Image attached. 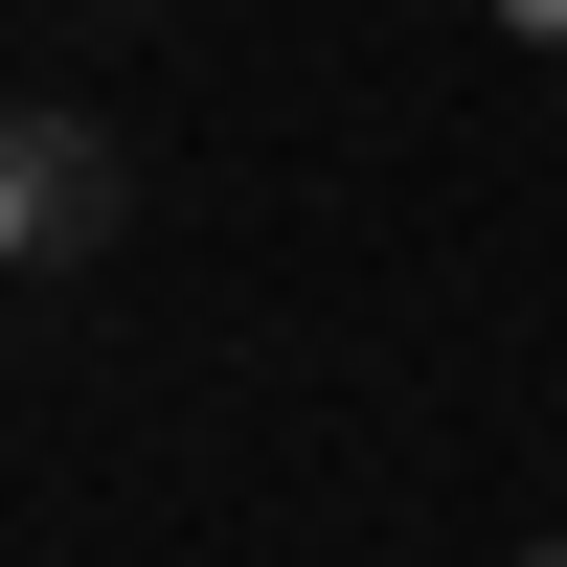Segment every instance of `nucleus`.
I'll return each mask as SVG.
<instances>
[{
    "label": "nucleus",
    "instance_id": "nucleus-1",
    "mask_svg": "<svg viewBox=\"0 0 567 567\" xmlns=\"http://www.w3.org/2000/svg\"><path fill=\"white\" fill-rule=\"evenodd\" d=\"M114 227H136V159H114V114L23 91V114H0V272H91Z\"/></svg>",
    "mask_w": 567,
    "mask_h": 567
},
{
    "label": "nucleus",
    "instance_id": "nucleus-2",
    "mask_svg": "<svg viewBox=\"0 0 567 567\" xmlns=\"http://www.w3.org/2000/svg\"><path fill=\"white\" fill-rule=\"evenodd\" d=\"M499 45H567V0H499Z\"/></svg>",
    "mask_w": 567,
    "mask_h": 567
},
{
    "label": "nucleus",
    "instance_id": "nucleus-3",
    "mask_svg": "<svg viewBox=\"0 0 567 567\" xmlns=\"http://www.w3.org/2000/svg\"><path fill=\"white\" fill-rule=\"evenodd\" d=\"M523 567H567V523H545V545H523Z\"/></svg>",
    "mask_w": 567,
    "mask_h": 567
}]
</instances>
